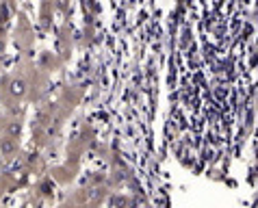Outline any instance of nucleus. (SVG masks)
<instances>
[{
  "label": "nucleus",
  "mask_w": 258,
  "mask_h": 208,
  "mask_svg": "<svg viewBox=\"0 0 258 208\" xmlns=\"http://www.w3.org/2000/svg\"><path fill=\"white\" fill-rule=\"evenodd\" d=\"M13 93H18V96H22L24 93V83L22 81H18V83H13V87H11Z\"/></svg>",
  "instance_id": "nucleus-1"
}]
</instances>
